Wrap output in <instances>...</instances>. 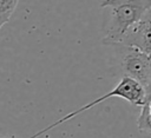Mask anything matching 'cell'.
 Masks as SVG:
<instances>
[{"label":"cell","mask_w":151,"mask_h":138,"mask_svg":"<svg viewBox=\"0 0 151 138\" xmlns=\"http://www.w3.org/2000/svg\"><path fill=\"white\" fill-rule=\"evenodd\" d=\"M101 8L110 9V19L101 42L118 44L124 32L151 11V0H103Z\"/></svg>","instance_id":"6da1fadb"},{"label":"cell","mask_w":151,"mask_h":138,"mask_svg":"<svg viewBox=\"0 0 151 138\" xmlns=\"http://www.w3.org/2000/svg\"><path fill=\"white\" fill-rule=\"evenodd\" d=\"M0 138H15L13 136H4V134H0Z\"/></svg>","instance_id":"ba28073f"},{"label":"cell","mask_w":151,"mask_h":138,"mask_svg":"<svg viewBox=\"0 0 151 138\" xmlns=\"http://www.w3.org/2000/svg\"><path fill=\"white\" fill-rule=\"evenodd\" d=\"M114 48L123 77L136 80L146 92H150L151 85V59L150 55L122 44L111 45Z\"/></svg>","instance_id":"3957f363"},{"label":"cell","mask_w":151,"mask_h":138,"mask_svg":"<svg viewBox=\"0 0 151 138\" xmlns=\"http://www.w3.org/2000/svg\"><path fill=\"white\" fill-rule=\"evenodd\" d=\"M150 34H151V11L147 12L140 20L130 26L120 38L118 44L133 47L147 55L151 53V44H150Z\"/></svg>","instance_id":"277c9868"},{"label":"cell","mask_w":151,"mask_h":138,"mask_svg":"<svg viewBox=\"0 0 151 138\" xmlns=\"http://www.w3.org/2000/svg\"><path fill=\"white\" fill-rule=\"evenodd\" d=\"M8 20H9L8 18H5V17H0V29H1V27H2V26H4V25H5V24L8 21Z\"/></svg>","instance_id":"52a82bcc"},{"label":"cell","mask_w":151,"mask_h":138,"mask_svg":"<svg viewBox=\"0 0 151 138\" xmlns=\"http://www.w3.org/2000/svg\"><path fill=\"white\" fill-rule=\"evenodd\" d=\"M137 126L139 132L143 133H150L151 132V110H150V99L145 101V104L142 106L140 114L137 119Z\"/></svg>","instance_id":"5b68a950"},{"label":"cell","mask_w":151,"mask_h":138,"mask_svg":"<svg viewBox=\"0 0 151 138\" xmlns=\"http://www.w3.org/2000/svg\"><path fill=\"white\" fill-rule=\"evenodd\" d=\"M19 0H0V17L11 19L13 11L17 7Z\"/></svg>","instance_id":"8992f818"},{"label":"cell","mask_w":151,"mask_h":138,"mask_svg":"<svg viewBox=\"0 0 151 138\" xmlns=\"http://www.w3.org/2000/svg\"><path fill=\"white\" fill-rule=\"evenodd\" d=\"M111 97H119V98H123V99L127 100L129 103H131V104H133V105L143 106V105L145 104V101L150 99L151 93H150V92H146V91L143 88V86L139 85L136 80H133V79H131V78H127V77H123V78L120 79V81L118 83V85H117L113 90H111L110 92H107L106 94H103L101 97H99V98L92 100L91 103H88V104H86V105L79 107L78 110H74V111L70 112V113L66 114L65 117L60 118L59 120L54 121L53 124L48 125L47 127L42 129L41 131L37 132L35 134H33V136L29 137V138L40 137V136L44 134L45 132H47V131L54 129L55 126H58V125H60V124H63V123H65V121H67V120L74 118L76 116L80 114L81 112L90 110L91 107H93V106L100 104L101 101H104V100H106V99H109V98H111Z\"/></svg>","instance_id":"7a4b0ae2"}]
</instances>
